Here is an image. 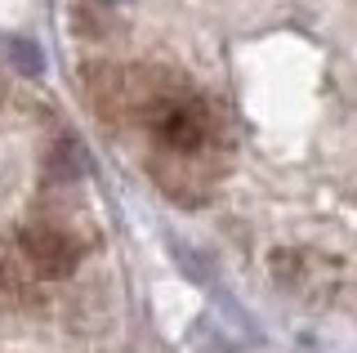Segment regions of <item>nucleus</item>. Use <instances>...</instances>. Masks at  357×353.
I'll return each instance as SVG.
<instances>
[{
	"instance_id": "1",
	"label": "nucleus",
	"mask_w": 357,
	"mask_h": 353,
	"mask_svg": "<svg viewBox=\"0 0 357 353\" xmlns=\"http://www.w3.org/2000/svg\"><path fill=\"white\" fill-rule=\"evenodd\" d=\"M14 59H18V63H22V68H27L31 76L40 72V59H36V50H31V45H22V40H14Z\"/></svg>"
}]
</instances>
